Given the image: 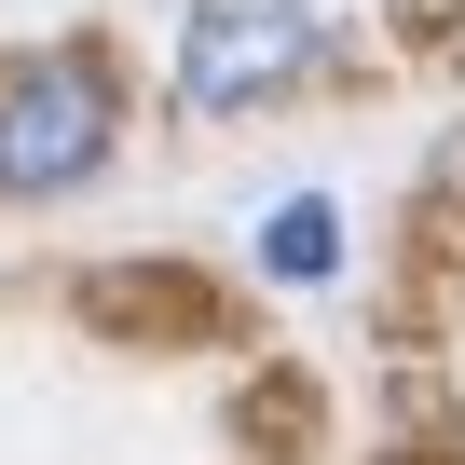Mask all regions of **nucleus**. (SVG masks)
Listing matches in <instances>:
<instances>
[{
  "label": "nucleus",
  "mask_w": 465,
  "mask_h": 465,
  "mask_svg": "<svg viewBox=\"0 0 465 465\" xmlns=\"http://www.w3.org/2000/svg\"><path fill=\"white\" fill-rule=\"evenodd\" d=\"M110 164V83L96 55H28L0 83V205H42V192H83Z\"/></svg>",
  "instance_id": "f257e3e1"
},
{
  "label": "nucleus",
  "mask_w": 465,
  "mask_h": 465,
  "mask_svg": "<svg viewBox=\"0 0 465 465\" xmlns=\"http://www.w3.org/2000/svg\"><path fill=\"white\" fill-rule=\"evenodd\" d=\"M315 55V0H192L178 28V110H261Z\"/></svg>",
  "instance_id": "f03ea898"
},
{
  "label": "nucleus",
  "mask_w": 465,
  "mask_h": 465,
  "mask_svg": "<svg viewBox=\"0 0 465 465\" xmlns=\"http://www.w3.org/2000/svg\"><path fill=\"white\" fill-rule=\"evenodd\" d=\"M261 261H274L288 288H315V274L342 261V232H329V205H315V192H302V205H274V232H261Z\"/></svg>",
  "instance_id": "7ed1b4c3"
}]
</instances>
